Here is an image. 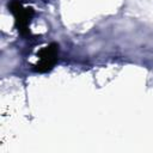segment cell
I'll return each mask as SVG.
<instances>
[{
  "mask_svg": "<svg viewBox=\"0 0 153 153\" xmlns=\"http://www.w3.org/2000/svg\"><path fill=\"white\" fill-rule=\"evenodd\" d=\"M8 8L16 18V26L18 27V31L22 35L27 33L29 23L33 17V10L31 7H23V5L18 0H11V2L8 4Z\"/></svg>",
  "mask_w": 153,
  "mask_h": 153,
  "instance_id": "1",
  "label": "cell"
},
{
  "mask_svg": "<svg viewBox=\"0 0 153 153\" xmlns=\"http://www.w3.org/2000/svg\"><path fill=\"white\" fill-rule=\"evenodd\" d=\"M57 48L59 47L55 43H51L48 47L43 48L38 53L39 62L36 66H33L35 67L33 69L37 72H47V71L51 69L57 60Z\"/></svg>",
  "mask_w": 153,
  "mask_h": 153,
  "instance_id": "2",
  "label": "cell"
}]
</instances>
